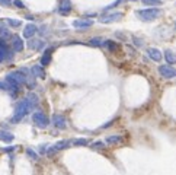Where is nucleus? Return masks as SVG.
Segmentation results:
<instances>
[{"mask_svg":"<svg viewBox=\"0 0 176 175\" xmlns=\"http://www.w3.org/2000/svg\"><path fill=\"white\" fill-rule=\"evenodd\" d=\"M37 105H38V96L35 93H28L26 98H23L22 101H19L16 104V108H15V112H13V117H12L10 121L12 123L22 121Z\"/></svg>","mask_w":176,"mask_h":175,"instance_id":"nucleus-1","label":"nucleus"},{"mask_svg":"<svg viewBox=\"0 0 176 175\" xmlns=\"http://www.w3.org/2000/svg\"><path fill=\"white\" fill-rule=\"evenodd\" d=\"M162 9L159 7H149V9H141V10H137L135 12V15L140 21L143 22H151L154 19H157V18L162 16Z\"/></svg>","mask_w":176,"mask_h":175,"instance_id":"nucleus-2","label":"nucleus"},{"mask_svg":"<svg viewBox=\"0 0 176 175\" xmlns=\"http://www.w3.org/2000/svg\"><path fill=\"white\" fill-rule=\"evenodd\" d=\"M6 80L9 83H13V85H25L28 82V75H25L22 70L18 71H10L7 76H6Z\"/></svg>","mask_w":176,"mask_h":175,"instance_id":"nucleus-3","label":"nucleus"},{"mask_svg":"<svg viewBox=\"0 0 176 175\" xmlns=\"http://www.w3.org/2000/svg\"><path fill=\"white\" fill-rule=\"evenodd\" d=\"M122 19V13L121 12H108L105 10L99 18H98V21L100 23H114V22H118Z\"/></svg>","mask_w":176,"mask_h":175,"instance_id":"nucleus-4","label":"nucleus"},{"mask_svg":"<svg viewBox=\"0 0 176 175\" xmlns=\"http://www.w3.org/2000/svg\"><path fill=\"white\" fill-rule=\"evenodd\" d=\"M32 121L38 128H47V127L50 126V118H48L42 111H37V112H33L32 114Z\"/></svg>","mask_w":176,"mask_h":175,"instance_id":"nucleus-5","label":"nucleus"},{"mask_svg":"<svg viewBox=\"0 0 176 175\" xmlns=\"http://www.w3.org/2000/svg\"><path fill=\"white\" fill-rule=\"evenodd\" d=\"M13 60V50L9 48V45L5 43V39H0V63Z\"/></svg>","mask_w":176,"mask_h":175,"instance_id":"nucleus-6","label":"nucleus"},{"mask_svg":"<svg viewBox=\"0 0 176 175\" xmlns=\"http://www.w3.org/2000/svg\"><path fill=\"white\" fill-rule=\"evenodd\" d=\"M70 144H72V140H68V139H66V140H60V142H57L55 144H53V146H48L47 150H45V153H47V155H54V153L60 152V150H63V149L68 148Z\"/></svg>","mask_w":176,"mask_h":175,"instance_id":"nucleus-7","label":"nucleus"},{"mask_svg":"<svg viewBox=\"0 0 176 175\" xmlns=\"http://www.w3.org/2000/svg\"><path fill=\"white\" fill-rule=\"evenodd\" d=\"M159 73L165 79H173V77H176V69L172 67L170 64H162L159 67Z\"/></svg>","mask_w":176,"mask_h":175,"instance_id":"nucleus-8","label":"nucleus"},{"mask_svg":"<svg viewBox=\"0 0 176 175\" xmlns=\"http://www.w3.org/2000/svg\"><path fill=\"white\" fill-rule=\"evenodd\" d=\"M53 126L55 128H58V130H64L67 127V121H66V117L61 114H54L53 115Z\"/></svg>","mask_w":176,"mask_h":175,"instance_id":"nucleus-9","label":"nucleus"},{"mask_svg":"<svg viewBox=\"0 0 176 175\" xmlns=\"http://www.w3.org/2000/svg\"><path fill=\"white\" fill-rule=\"evenodd\" d=\"M28 47L33 51H39V50H42L45 47V41L44 39H39V38H29L28 39Z\"/></svg>","mask_w":176,"mask_h":175,"instance_id":"nucleus-10","label":"nucleus"},{"mask_svg":"<svg viewBox=\"0 0 176 175\" xmlns=\"http://www.w3.org/2000/svg\"><path fill=\"white\" fill-rule=\"evenodd\" d=\"M72 2L70 0H61L60 6H58V13L63 15V16H67V15H70L72 13Z\"/></svg>","mask_w":176,"mask_h":175,"instance_id":"nucleus-11","label":"nucleus"},{"mask_svg":"<svg viewBox=\"0 0 176 175\" xmlns=\"http://www.w3.org/2000/svg\"><path fill=\"white\" fill-rule=\"evenodd\" d=\"M12 50L16 51V53H21L23 48H25V44H23V39L19 37V35H12Z\"/></svg>","mask_w":176,"mask_h":175,"instance_id":"nucleus-12","label":"nucleus"},{"mask_svg":"<svg viewBox=\"0 0 176 175\" xmlns=\"http://www.w3.org/2000/svg\"><path fill=\"white\" fill-rule=\"evenodd\" d=\"M37 32H38V26L35 23H28L26 26L23 28V38H26V39L32 38Z\"/></svg>","mask_w":176,"mask_h":175,"instance_id":"nucleus-13","label":"nucleus"},{"mask_svg":"<svg viewBox=\"0 0 176 175\" xmlns=\"http://www.w3.org/2000/svg\"><path fill=\"white\" fill-rule=\"evenodd\" d=\"M72 25L76 29H86V28H90L93 25V21H90V19H76V21H73Z\"/></svg>","mask_w":176,"mask_h":175,"instance_id":"nucleus-14","label":"nucleus"},{"mask_svg":"<svg viewBox=\"0 0 176 175\" xmlns=\"http://www.w3.org/2000/svg\"><path fill=\"white\" fill-rule=\"evenodd\" d=\"M147 55H149V57L153 61H162V59H163L162 51H160V50H157V48H154V47H150V48H147Z\"/></svg>","mask_w":176,"mask_h":175,"instance_id":"nucleus-15","label":"nucleus"},{"mask_svg":"<svg viewBox=\"0 0 176 175\" xmlns=\"http://www.w3.org/2000/svg\"><path fill=\"white\" fill-rule=\"evenodd\" d=\"M31 73H32L35 77H39V79H44L45 77V71H44V67H42V64H35L32 66V69H31Z\"/></svg>","mask_w":176,"mask_h":175,"instance_id":"nucleus-16","label":"nucleus"},{"mask_svg":"<svg viewBox=\"0 0 176 175\" xmlns=\"http://www.w3.org/2000/svg\"><path fill=\"white\" fill-rule=\"evenodd\" d=\"M13 140H15L13 133H10V131H6V130H0V142L12 143Z\"/></svg>","mask_w":176,"mask_h":175,"instance_id":"nucleus-17","label":"nucleus"},{"mask_svg":"<svg viewBox=\"0 0 176 175\" xmlns=\"http://www.w3.org/2000/svg\"><path fill=\"white\" fill-rule=\"evenodd\" d=\"M51 54H53V48H47L44 51V54L41 57V64L42 66H48L51 63Z\"/></svg>","mask_w":176,"mask_h":175,"instance_id":"nucleus-18","label":"nucleus"},{"mask_svg":"<svg viewBox=\"0 0 176 175\" xmlns=\"http://www.w3.org/2000/svg\"><path fill=\"white\" fill-rule=\"evenodd\" d=\"M163 55H165V60L167 61V64H175V63H176V54L172 51V50L167 48Z\"/></svg>","mask_w":176,"mask_h":175,"instance_id":"nucleus-19","label":"nucleus"},{"mask_svg":"<svg viewBox=\"0 0 176 175\" xmlns=\"http://www.w3.org/2000/svg\"><path fill=\"white\" fill-rule=\"evenodd\" d=\"M122 137L118 136V134H114V136H108L106 139H105V144H116V143H121Z\"/></svg>","mask_w":176,"mask_h":175,"instance_id":"nucleus-20","label":"nucleus"},{"mask_svg":"<svg viewBox=\"0 0 176 175\" xmlns=\"http://www.w3.org/2000/svg\"><path fill=\"white\" fill-rule=\"evenodd\" d=\"M102 47L111 50V51H115V50H118V47H119V45H118L115 41H112V39H108V41H104V43H102Z\"/></svg>","mask_w":176,"mask_h":175,"instance_id":"nucleus-21","label":"nucleus"},{"mask_svg":"<svg viewBox=\"0 0 176 175\" xmlns=\"http://www.w3.org/2000/svg\"><path fill=\"white\" fill-rule=\"evenodd\" d=\"M3 22L7 23L10 28H19L22 25V22L19 21V19H12V18H6V19H3Z\"/></svg>","mask_w":176,"mask_h":175,"instance_id":"nucleus-22","label":"nucleus"},{"mask_svg":"<svg viewBox=\"0 0 176 175\" xmlns=\"http://www.w3.org/2000/svg\"><path fill=\"white\" fill-rule=\"evenodd\" d=\"M141 3H143L144 6H151V7H157V6L163 5L162 0H141Z\"/></svg>","mask_w":176,"mask_h":175,"instance_id":"nucleus-23","label":"nucleus"},{"mask_svg":"<svg viewBox=\"0 0 176 175\" xmlns=\"http://www.w3.org/2000/svg\"><path fill=\"white\" fill-rule=\"evenodd\" d=\"M73 146H88L90 144V140L89 139H76V140H72Z\"/></svg>","mask_w":176,"mask_h":175,"instance_id":"nucleus-24","label":"nucleus"},{"mask_svg":"<svg viewBox=\"0 0 176 175\" xmlns=\"http://www.w3.org/2000/svg\"><path fill=\"white\" fill-rule=\"evenodd\" d=\"M102 38L100 37H95V38H90V41H89V44L92 45V47H102Z\"/></svg>","mask_w":176,"mask_h":175,"instance_id":"nucleus-25","label":"nucleus"},{"mask_svg":"<svg viewBox=\"0 0 176 175\" xmlns=\"http://www.w3.org/2000/svg\"><path fill=\"white\" fill-rule=\"evenodd\" d=\"M26 155L32 159V161H37V159H38V155H37L35 150H32V149H26Z\"/></svg>","mask_w":176,"mask_h":175,"instance_id":"nucleus-26","label":"nucleus"},{"mask_svg":"<svg viewBox=\"0 0 176 175\" xmlns=\"http://www.w3.org/2000/svg\"><path fill=\"white\" fill-rule=\"evenodd\" d=\"M90 148L92 149H104L105 143L104 142H93V143H90Z\"/></svg>","mask_w":176,"mask_h":175,"instance_id":"nucleus-27","label":"nucleus"},{"mask_svg":"<svg viewBox=\"0 0 176 175\" xmlns=\"http://www.w3.org/2000/svg\"><path fill=\"white\" fill-rule=\"evenodd\" d=\"M9 82L7 80H0V91H9Z\"/></svg>","mask_w":176,"mask_h":175,"instance_id":"nucleus-28","label":"nucleus"},{"mask_svg":"<svg viewBox=\"0 0 176 175\" xmlns=\"http://www.w3.org/2000/svg\"><path fill=\"white\" fill-rule=\"evenodd\" d=\"M13 5L16 6V7H19V9H25V5H23L21 0H13Z\"/></svg>","mask_w":176,"mask_h":175,"instance_id":"nucleus-29","label":"nucleus"},{"mask_svg":"<svg viewBox=\"0 0 176 175\" xmlns=\"http://www.w3.org/2000/svg\"><path fill=\"white\" fill-rule=\"evenodd\" d=\"M132 41H134V43H135V45H137V47H141V45H143V41H141V39H138V38H132Z\"/></svg>","mask_w":176,"mask_h":175,"instance_id":"nucleus-30","label":"nucleus"},{"mask_svg":"<svg viewBox=\"0 0 176 175\" xmlns=\"http://www.w3.org/2000/svg\"><path fill=\"white\" fill-rule=\"evenodd\" d=\"M12 150H16V148H15V146H12V148H6V149H3V152H6V153H10Z\"/></svg>","mask_w":176,"mask_h":175,"instance_id":"nucleus-31","label":"nucleus"},{"mask_svg":"<svg viewBox=\"0 0 176 175\" xmlns=\"http://www.w3.org/2000/svg\"><path fill=\"white\" fill-rule=\"evenodd\" d=\"M127 2H137V0H127Z\"/></svg>","mask_w":176,"mask_h":175,"instance_id":"nucleus-32","label":"nucleus"},{"mask_svg":"<svg viewBox=\"0 0 176 175\" xmlns=\"http://www.w3.org/2000/svg\"><path fill=\"white\" fill-rule=\"evenodd\" d=\"M175 28H176V22H175Z\"/></svg>","mask_w":176,"mask_h":175,"instance_id":"nucleus-33","label":"nucleus"}]
</instances>
